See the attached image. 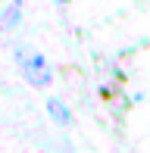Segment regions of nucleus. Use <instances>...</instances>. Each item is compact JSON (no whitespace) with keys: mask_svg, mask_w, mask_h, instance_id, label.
<instances>
[{"mask_svg":"<svg viewBox=\"0 0 150 153\" xmlns=\"http://www.w3.org/2000/svg\"><path fill=\"white\" fill-rule=\"evenodd\" d=\"M22 62H25V72H28L31 85H44V81L50 78V69H47L44 56H38V53H28V56H25Z\"/></svg>","mask_w":150,"mask_h":153,"instance_id":"obj_1","label":"nucleus"}]
</instances>
